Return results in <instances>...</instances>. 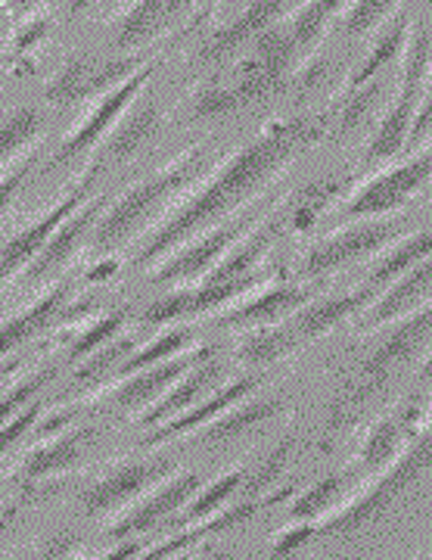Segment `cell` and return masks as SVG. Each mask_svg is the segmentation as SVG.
Segmentation results:
<instances>
[{
    "label": "cell",
    "instance_id": "cell-55",
    "mask_svg": "<svg viewBox=\"0 0 432 560\" xmlns=\"http://www.w3.org/2000/svg\"><path fill=\"white\" fill-rule=\"evenodd\" d=\"M72 548H75V536H66V533H62V536H54L50 541H44V545H40V555H44V558H69Z\"/></svg>",
    "mask_w": 432,
    "mask_h": 560
},
{
    "label": "cell",
    "instance_id": "cell-38",
    "mask_svg": "<svg viewBox=\"0 0 432 560\" xmlns=\"http://www.w3.org/2000/svg\"><path fill=\"white\" fill-rule=\"evenodd\" d=\"M40 125H44V116L35 106H22L16 113H10V119L0 125V165L13 160L22 147H28L40 131Z\"/></svg>",
    "mask_w": 432,
    "mask_h": 560
},
{
    "label": "cell",
    "instance_id": "cell-48",
    "mask_svg": "<svg viewBox=\"0 0 432 560\" xmlns=\"http://www.w3.org/2000/svg\"><path fill=\"white\" fill-rule=\"evenodd\" d=\"M290 452H293V442H280L275 452L268 458L261 460V467L256 470V477L249 480V492H261V489H271L275 480L283 474L287 460H290Z\"/></svg>",
    "mask_w": 432,
    "mask_h": 560
},
{
    "label": "cell",
    "instance_id": "cell-57",
    "mask_svg": "<svg viewBox=\"0 0 432 560\" xmlns=\"http://www.w3.org/2000/svg\"><path fill=\"white\" fill-rule=\"evenodd\" d=\"M16 517H20V508L16 504H0V536L16 523Z\"/></svg>",
    "mask_w": 432,
    "mask_h": 560
},
{
    "label": "cell",
    "instance_id": "cell-2",
    "mask_svg": "<svg viewBox=\"0 0 432 560\" xmlns=\"http://www.w3.org/2000/svg\"><path fill=\"white\" fill-rule=\"evenodd\" d=\"M206 165V147H194L187 150L180 160L172 165H165L162 172L150 175L147 180L135 184L121 200L113 202V209H103L94 228V246L97 249H109L121 243L128 234H135L143 221L153 215V209H159V202L168 200L172 194H177L180 187H187L190 180L197 178Z\"/></svg>",
    "mask_w": 432,
    "mask_h": 560
},
{
    "label": "cell",
    "instance_id": "cell-34",
    "mask_svg": "<svg viewBox=\"0 0 432 560\" xmlns=\"http://www.w3.org/2000/svg\"><path fill=\"white\" fill-rule=\"evenodd\" d=\"M405 66H401V94H420L423 81L430 75V20L411 22L405 38Z\"/></svg>",
    "mask_w": 432,
    "mask_h": 560
},
{
    "label": "cell",
    "instance_id": "cell-29",
    "mask_svg": "<svg viewBox=\"0 0 432 560\" xmlns=\"http://www.w3.org/2000/svg\"><path fill=\"white\" fill-rule=\"evenodd\" d=\"M339 7H342V0H302V3H295L293 10L287 13L290 16L287 25H290V35L295 40L299 60L315 54V47L327 35V25L334 22Z\"/></svg>",
    "mask_w": 432,
    "mask_h": 560
},
{
    "label": "cell",
    "instance_id": "cell-24",
    "mask_svg": "<svg viewBox=\"0 0 432 560\" xmlns=\"http://www.w3.org/2000/svg\"><path fill=\"white\" fill-rule=\"evenodd\" d=\"M308 300H312V293L302 287H271L256 300L243 302L240 308L218 318V324L221 327H256V324H268V320H280L283 315H293L295 308H302Z\"/></svg>",
    "mask_w": 432,
    "mask_h": 560
},
{
    "label": "cell",
    "instance_id": "cell-11",
    "mask_svg": "<svg viewBox=\"0 0 432 560\" xmlns=\"http://www.w3.org/2000/svg\"><path fill=\"white\" fill-rule=\"evenodd\" d=\"M209 355H215V349H212V346H199L194 352H184V355H177L175 352L172 359L156 361V364H150V368H140L135 374L121 377L118 386L109 389L106 401H109L113 408H121V411L143 408L147 401H153L156 396H162L187 368H194V364H199L202 359H209Z\"/></svg>",
    "mask_w": 432,
    "mask_h": 560
},
{
    "label": "cell",
    "instance_id": "cell-59",
    "mask_svg": "<svg viewBox=\"0 0 432 560\" xmlns=\"http://www.w3.org/2000/svg\"><path fill=\"white\" fill-rule=\"evenodd\" d=\"M94 3H97V0H69V3H66V13H69V20H79L81 13L91 10Z\"/></svg>",
    "mask_w": 432,
    "mask_h": 560
},
{
    "label": "cell",
    "instance_id": "cell-62",
    "mask_svg": "<svg viewBox=\"0 0 432 560\" xmlns=\"http://www.w3.org/2000/svg\"><path fill=\"white\" fill-rule=\"evenodd\" d=\"M215 3H218V0H209V7H215Z\"/></svg>",
    "mask_w": 432,
    "mask_h": 560
},
{
    "label": "cell",
    "instance_id": "cell-27",
    "mask_svg": "<svg viewBox=\"0 0 432 560\" xmlns=\"http://www.w3.org/2000/svg\"><path fill=\"white\" fill-rule=\"evenodd\" d=\"M91 440V430H66V433H57V440L44 442L38 445L28 458L22 460L20 467V480L32 482V480H44L50 474H59V470H69L72 464H79L81 448L84 442Z\"/></svg>",
    "mask_w": 432,
    "mask_h": 560
},
{
    "label": "cell",
    "instance_id": "cell-20",
    "mask_svg": "<svg viewBox=\"0 0 432 560\" xmlns=\"http://www.w3.org/2000/svg\"><path fill=\"white\" fill-rule=\"evenodd\" d=\"M66 300H69V283L62 280L57 287H50L40 300L32 302L25 312L3 320L0 324V359H7L10 352H16L20 346L35 340L54 320H59L62 308H66Z\"/></svg>",
    "mask_w": 432,
    "mask_h": 560
},
{
    "label": "cell",
    "instance_id": "cell-16",
    "mask_svg": "<svg viewBox=\"0 0 432 560\" xmlns=\"http://www.w3.org/2000/svg\"><path fill=\"white\" fill-rule=\"evenodd\" d=\"M246 228H249V219H243V215H234L231 221H221L218 228H209L194 246H187L184 253H177L175 259L165 261L156 275H153V280L165 283V280L197 278L206 268H212L218 256H224L246 234Z\"/></svg>",
    "mask_w": 432,
    "mask_h": 560
},
{
    "label": "cell",
    "instance_id": "cell-7",
    "mask_svg": "<svg viewBox=\"0 0 432 560\" xmlns=\"http://www.w3.org/2000/svg\"><path fill=\"white\" fill-rule=\"evenodd\" d=\"M430 143H423L417 156L401 162L393 172H383L380 178L367 180L352 200L346 202V215L349 219H371V215H386V212L401 209L413 194L423 190V184L430 180Z\"/></svg>",
    "mask_w": 432,
    "mask_h": 560
},
{
    "label": "cell",
    "instance_id": "cell-9",
    "mask_svg": "<svg viewBox=\"0 0 432 560\" xmlns=\"http://www.w3.org/2000/svg\"><path fill=\"white\" fill-rule=\"evenodd\" d=\"M295 3H302V0H249V7L236 20L215 28L209 38L202 40V47L197 50V62H202V66H221V62H227L249 40L256 38V35H261L268 25L283 20Z\"/></svg>",
    "mask_w": 432,
    "mask_h": 560
},
{
    "label": "cell",
    "instance_id": "cell-28",
    "mask_svg": "<svg viewBox=\"0 0 432 560\" xmlns=\"http://www.w3.org/2000/svg\"><path fill=\"white\" fill-rule=\"evenodd\" d=\"M299 334L293 330V324H256L253 330H246L240 342H236V359L253 368H265L275 361L287 359L299 346Z\"/></svg>",
    "mask_w": 432,
    "mask_h": 560
},
{
    "label": "cell",
    "instance_id": "cell-15",
    "mask_svg": "<svg viewBox=\"0 0 432 560\" xmlns=\"http://www.w3.org/2000/svg\"><path fill=\"white\" fill-rule=\"evenodd\" d=\"M168 470H172V460L159 458L150 460V464H125V467H118L113 470L109 477H103L100 482H94L84 495H81V504H84V511L87 514H109V511H116L121 508L125 501H131L135 495H140L147 486H153L162 477H168Z\"/></svg>",
    "mask_w": 432,
    "mask_h": 560
},
{
    "label": "cell",
    "instance_id": "cell-52",
    "mask_svg": "<svg viewBox=\"0 0 432 560\" xmlns=\"http://www.w3.org/2000/svg\"><path fill=\"white\" fill-rule=\"evenodd\" d=\"M299 523H302V526H295V529H283V533L277 536L275 555H290V551H295L299 545H305L312 536H317L315 523H305V521H299Z\"/></svg>",
    "mask_w": 432,
    "mask_h": 560
},
{
    "label": "cell",
    "instance_id": "cell-44",
    "mask_svg": "<svg viewBox=\"0 0 432 560\" xmlns=\"http://www.w3.org/2000/svg\"><path fill=\"white\" fill-rule=\"evenodd\" d=\"M54 377H57V368H40V371H35V374L22 377L20 383H13V386L0 396V423L13 418L20 408H25V405L35 399L47 383L54 381Z\"/></svg>",
    "mask_w": 432,
    "mask_h": 560
},
{
    "label": "cell",
    "instance_id": "cell-50",
    "mask_svg": "<svg viewBox=\"0 0 432 560\" xmlns=\"http://www.w3.org/2000/svg\"><path fill=\"white\" fill-rule=\"evenodd\" d=\"M32 165H35V156H28V160H22L16 168H10L3 178H0V215L7 212V206L16 200V194L22 190V184L28 178V172H32Z\"/></svg>",
    "mask_w": 432,
    "mask_h": 560
},
{
    "label": "cell",
    "instance_id": "cell-49",
    "mask_svg": "<svg viewBox=\"0 0 432 560\" xmlns=\"http://www.w3.org/2000/svg\"><path fill=\"white\" fill-rule=\"evenodd\" d=\"M47 32H50V20H47V16H35V20L22 22L20 32L13 35V47H10V54H13V57L28 54L32 47H38L40 40L47 38Z\"/></svg>",
    "mask_w": 432,
    "mask_h": 560
},
{
    "label": "cell",
    "instance_id": "cell-14",
    "mask_svg": "<svg viewBox=\"0 0 432 560\" xmlns=\"http://www.w3.org/2000/svg\"><path fill=\"white\" fill-rule=\"evenodd\" d=\"M199 489V477L197 474H177L168 482H162L159 489H153L147 499L135 504L121 521L109 529V536L116 539H135V536H143L150 533L153 526L165 521L168 514L180 511L187 501L194 499V492Z\"/></svg>",
    "mask_w": 432,
    "mask_h": 560
},
{
    "label": "cell",
    "instance_id": "cell-3",
    "mask_svg": "<svg viewBox=\"0 0 432 560\" xmlns=\"http://www.w3.org/2000/svg\"><path fill=\"white\" fill-rule=\"evenodd\" d=\"M246 47H249V54L240 62L234 84H227L240 106L265 101L275 91H280L287 75L293 72L295 60H299V50H295L287 20H277L275 25H268Z\"/></svg>",
    "mask_w": 432,
    "mask_h": 560
},
{
    "label": "cell",
    "instance_id": "cell-47",
    "mask_svg": "<svg viewBox=\"0 0 432 560\" xmlns=\"http://www.w3.org/2000/svg\"><path fill=\"white\" fill-rule=\"evenodd\" d=\"M38 415H40V401H32V405L20 408L13 418L0 423V455H3L7 448H13V445H16V442H20L32 427H35Z\"/></svg>",
    "mask_w": 432,
    "mask_h": 560
},
{
    "label": "cell",
    "instance_id": "cell-10",
    "mask_svg": "<svg viewBox=\"0 0 432 560\" xmlns=\"http://www.w3.org/2000/svg\"><path fill=\"white\" fill-rule=\"evenodd\" d=\"M138 66H143L138 57L106 62H94L91 57H75V60L66 62V69L47 84V101L69 106V103H79L84 97L103 94V91L116 88L118 81L128 79Z\"/></svg>",
    "mask_w": 432,
    "mask_h": 560
},
{
    "label": "cell",
    "instance_id": "cell-61",
    "mask_svg": "<svg viewBox=\"0 0 432 560\" xmlns=\"http://www.w3.org/2000/svg\"><path fill=\"white\" fill-rule=\"evenodd\" d=\"M20 364L22 361H16V359H0V383L7 381V377H13V374H16V371H20Z\"/></svg>",
    "mask_w": 432,
    "mask_h": 560
},
{
    "label": "cell",
    "instance_id": "cell-21",
    "mask_svg": "<svg viewBox=\"0 0 432 560\" xmlns=\"http://www.w3.org/2000/svg\"><path fill=\"white\" fill-rule=\"evenodd\" d=\"M380 290L374 287H358L352 293H342V296H330V300L320 302H305L302 308H295V324L293 330L299 334V340H315V337H324L327 330H334L336 324L349 320L352 315H358L361 308H367Z\"/></svg>",
    "mask_w": 432,
    "mask_h": 560
},
{
    "label": "cell",
    "instance_id": "cell-18",
    "mask_svg": "<svg viewBox=\"0 0 432 560\" xmlns=\"http://www.w3.org/2000/svg\"><path fill=\"white\" fill-rule=\"evenodd\" d=\"M430 308H420L408 320L395 324L393 334L380 342V349L364 364V383L376 386V383L386 381L398 364L411 361L417 355V349H423L427 340H430Z\"/></svg>",
    "mask_w": 432,
    "mask_h": 560
},
{
    "label": "cell",
    "instance_id": "cell-43",
    "mask_svg": "<svg viewBox=\"0 0 432 560\" xmlns=\"http://www.w3.org/2000/svg\"><path fill=\"white\" fill-rule=\"evenodd\" d=\"M243 482H246V474H243V470H231V474L218 477L215 482H209L206 489H199L197 501H190V508H187V521L197 523L202 521V517L221 511V504L231 499Z\"/></svg>",
    "mask_w": 432,
    "mask_h": 560
},
{
    "label": "cell",
    "instance_id": "cell-25",
    "mask_svg": "<svg viewBox=\"0 0 432 560\" xmlns=\"http://www.w3.org/2000/svg\"><path fill=\"white\" fill-rule=\"evenodd\" d=\"M277 234H280V219L261 221L253 234H246V241L240 237L234 243V253L218 261L215 268L202 278V283H212L215 287V283H227V280H236L243 278V275H249V271H256L258 261L265 259V253L277 241Z\"/></svg>",
    "mask_w": 432,
    "mask_h": 560
},
{
    "label": "cell",
    "instance_id": "cell-4",
    "mask_svg": "<svg viewBox=\"0 0 432 560\" xmlns=\"http://www.w3.org/2000/svg\"><path fill=\"white\" fill-rule=\"evenodd\" d=\"M427 464H430V440L420 436V442L411 445V452L398 460V464H393V470H386L361 499H354L349 508H342L330 521L320 523L317 533H352L358 526L376 521L408 489V482L417 480L420 470H427Z\"/></svg>",
    "mask_w": 432,
    "mask_h": 560
},
{
    "label": "cell",
    "instance_id": "cell-23",
    "mask_svg": "<svg viewBox=\"0 0 432 560\" xmlns=\"http://www.w3.org/2000/svg\"><path fill=\"white\" fill-rule=\"evenodd\" d=\"M121 116H125V119L118 121V128L113 125L116 131H109V138H106V143H103V153H100V162H97L100 168H103L106 162L131 160L140 147L156 135L159 106L153 101L135 103V106H128Z\"/></svg>",
    "mask_w": 432,
    "mask_h": 560
},
{
    "label": "cell",
    "instance_id": "cell-12",
    "mask_svg": "<svg viewBox=\"0 0 432 560\" xmlns=\"http://www.w3.org/2000/svg\"><path fill=\"white\" fill-rule=\"evenodd\" d=\"M106 202H109L106 194H100L94 200L87 197L72 215H66V219L59 221L57 228H54V234H50V237L44 241V246L38 249V256L22 268V271H25V280L35 283V280L47 278L50 271H57L59 265L79 249L81 241L87 237V231L97 224L100 212L106 209Z\"/></svg>",
    "mask_w": 432,
    "mask_h": 560
},
{
    "label": "cell",
    "instance_id": "cell-5",
    "mask_svg": "<svg viewBox=\"0 0 432 560\" xmlns=\"http://www.w3.org/2000/svg\"><path fill=\"white\" fill-rule=\"evenodd\" d=\"M153 66H147L143 62V69H135L131 75L125 81H118L116 88H109V91H103V97L100 103L81 119V125L69 135V138L59 143V150L54 153V160H50V168H59V165H66V162L79 160L84 156L94 143L106 138L109 131H113V125L118 121V116L131 106V103L138 101V94L147 88V81L153 79Z\"/></svg>",
    "mask_w": 432,
    "mask_h": 560
},
{
    "label": "cell",
    "instance_id": "cell-60",
    "mask_svg": "<svg viewBox=\"0 0 432 560\" xmlns=\"http://www.w3.org/2000/svg\"><path fill=\"white\" fill-rule=\"evenodd\" d=\"M40 0H10V13L20 20V16H25V13H32L35 7H38Z\"/></svg>",
    "mask_w": 432,
    "mask_h": 560
},
{
    "label": "cell",
    "instance_id": "cell-37",
    "mask_svg": "<svg viewBox=\"0 0 432 560\" xmlns=\"http://www.w3.org/2000/svg\"><path fill=\"white\" fill-rule=\"evenodd\" d=\"M339 190H342V180L339 178L317 180L312 187H305V190L290 202V224H293V231H308L317 221V215L327 209V202L334 200Z\"/></svg>",
    "mask_w": 432,
    "mask_h": 560
},
{
    "label": "cell",
    "instance_id": "cell-13",
    "mask_svg": "<svg viewBox=\"0 0 432 560\" xmlns=\"http://www.w3.org/2000/svg\"><path fill=\"white\" fill-rule=\"evenodd\" d=\"M194 7V0H135L125 16L116 22L113 32V47L128 54L147 47L156 38H162L177 20H184V13Z\"/></svg>",
    "mask_w": 432,
    "mask_h": 560
},
{
    "label": "cell",
    "instance_id": "cell-53",
    "mask_svg": "<svg viewBox=\"0 0 432 560\" xmlns=\"http://www.w3.org/2000/svg\"><path fill=\"white\" fill-rule=\"evenodd\" d=\"M75 418H79V408H75V405H72V408H59L54 415H47L40 423L35 420V423H38V427H35V436H38V440H50V436L62 433Z\"/></svg>",
    "mask_w": 432,
    "mask_h": 560
},
{
    "label": "cell",
    "instance_id": "cell-22",
    "mask_svg": "<svg viewBox=\"0 0 432 560\" xmlns=\"http://www.w3.org/2000/svg\"><path fill=\"white\" fill-rule=\"evenodd\" d=\"M218 377H221V368H218V361L212 359V355L202 359L199 364H194V368H187V371L162 393V399L140 418V423H143V427H156V423H162L165 418H172L177 411L190 408L194 401L202 399V396L215 386Z\"/></svg>",
    "mask_w": 432,
    "mask_h": 560
},
{
    "label": "cell",
    "instance_id": "cell-51",
    "mask_svg": "<svg viewBox=\"0 0 432 560\" xmlns=\"http://www.w3.org/2000/svg\"><path fill=\"white\" fill-rule=\"evenodd\" d=\"M430 138V94L423 91V97H420V109L413 106V116H411V128H408V147H423Z\"/></svg>",
    "mask_w": 432,
    "mask_h": 560
},
{
    "label": "cell",
    "instance_id": "cell-41",
    "mask_svg": "<svg viewBox=\"0 0 432 560\" xmlns=\"http://www.w3.org/2000/svg\"><path fill=\"white\" fill-rule=\"evenodd\" d=\"M398 440H401V423L398 420L383 418L380 423H374L367 440H364V448H361V464L367 470L386 467L395 452H398Z\"/></svg>",
    "mask_w": 432,
    "mask_h": 560
},
{
    "label": "cell",
    "instance_id": "cell-46",
    "mask_svg": "<svg viewBox=\"0 0 432 560\" xmlns=\"http://www.w3.org/2000/svg\"><path fill=\"white\" fill-rule=\"evenodd\" d=\"M128 320V308H121V312H113V315H106V318H100L97 324H91L84 334H81L79 340L72 342V349H69V359L81 361L87 359L94 349H100L103 342H109L116 337L118 330H121V324Z\"/></svg>",
    "mask_w": 432,
    "mask_h": 560
},
{
    "label": "cell",
    "instance_id": "cell-26",
    "mask_svg": "<svg viewBox=\"0 0 432 560\" xmlns=\"http://www.w3.org/2000/svg\"><path fill=\"white\" fill-rule=\"evenodd\" d=\"M280 411H283V401L280 399H253V401H246V405H240V401H236V405L224 408L221 415H215V418L202 423L199 440L209 442V445L236 440V436H243L246 430L258 427L261 420L277 418Z\"/></svg>",
    "mask_w": 432,
    "mask_h": 560
},
{
    "label": "cell",
    "instance_id": "cell-1",
    "mask_svg": "<svg viewBox=\"0 0 432 560\" xmlns=\"http://www.w3.org/2000/svg\"><path fill=\"white\" fill-rule=\"evenodd\" d=\"M320 131H324V121L308 119V116L271 121L253 143L236 150L234 156L221 165V172H215V178L209 180L194 200L180 206L175 215L140 246L138 265H150L180 241L212 228L215 221L231 219V212L240 202L253 200L258 187L268 184L277 172H283V165L295 160L299 153H305L320 138Z\"/></svg>",
    "mask_w": 432,
    "mask_h": 560
},
{
    "label": "cell",
    "instance_id": "cell-33",
    "mask_svg": "<svg viewBox=\"0 0 432 560\" xmlns=\"http://www.w3.org/2000/svg\"><path fill=\"white\" fill-rule=\"evenodd\" d=\"M258 511L256 501H246V504H236V508H227V511H215V514H209V521L202 517L206 523H199V526H190L187 533H180L175 539H168L165 545H156V548H143V555L140 558H168V555H177L184 545H194L202 536H209V533H221V529H231L236 523L249 521L253 514Z\"/></svg>",
    "mask_w": 432,
    "mask_h": 560
},
{
    "label": "cell",
    "instance_id": "cell-40",
    "mask_svg": "<svg viewBox=\"0 0 432 560\" xmlns=\"http://www.w3.org/2000/svg\"><path fill=\"white\" fill-rule=\"evenodd\" d=\"M342 492H346L342 477H327V480H320L317 486H312V489H305V492L293 501L290 514H293L295 521H315L320 514L334 511L336 501L342 499Z\"/></svg>",
    "mask_w": 432,
    "mask_h": 560
},
{
    "label": "cell",
    "instance_id": "cell-45",
    "mask_svg": "<svg viewBox=\"0 0 432 560\" xmlns=\"http://www.w3.org/2000/svg\"><path fill=\"white\" fill-rule=\"evenodd\" d=\"M236 109H240V103H236L227 84H202V88H197V94L190 97V113L197 119H224Z\"/></svg>",
    "mask_w": 432,
    "mask_h": 560
},
{
    "label": "cell",
    "instance_id": "cell-35",
    "mask_svg": "<svg viewBox=\"0 0 432 560\" xmlns=\"http://www.w3.org/2000/svg\"><path fill=\"white\" fill-rule=\"evenodd\" d=\"M194 340V327H175V330H168V334H162L156 340L150 342L147 349H140V352H131L125 361H118L116 371L109 374V377H128V374H135L140 368H150V364H156V361L172 359L175 352H180L187 342Z\"/></svg>",
    "mask_w": 432,
    "mask_h": 560
},
{
    "label": "cell",
    "instance_id": "cell-58",
    "mask_svg": "<svg viewBox=\"0 0 432 560\" xmlns=\"http://www.w3.org/2000/svg\"><path fill=\"white\" fill-rule=\"evenodd\" d=\"M116 271H118L116 261L106 259V261H103V265H100V268H94V271L87 275V280H91V283H100V280H106V278H109V275H116Z\"/></svg>",
    "mask_w": 432,
    "mask_h": 560
},
{
    "label": "cell",
    "instance_id": "cell-32",
    "mask_svg": "<svg viewBox=\"0 0 432 560\" xmlns=\"http://www.w3.org/2000/svg\"><path fill=\"white\" fill-rule=\"evenodd\" d=\"M430 231H420V234H411V237H405V241L393 246L383 259L376 261L374 268H371V275H367V287H374V290H383L389 280H395L398 275H405L408 268H413L417 261L430 259Z\"/></svg>",
    "mask_w": 432,
    "mask_h": 560
},
{
    "label": "cell",
    "instance_id": "cell-36",
    "mask_svg": "<svg viewBox=\"0 0 432 560\" xmlns=\"http://www.w3.org/2000/svg\"><path fill=\"white\" fill-rule=\"evenodd\" d=\"M383 97V81L371 79L364 81V84H358L349 91V97L342 103V113H339V128H336V135L342 138V135H354V131H361L367 121L374 119V109L376 103Z\"/></svg>",
    "mask_w": 432,
    "mask_h": 560
},
{
    "label": "cell",
    "instance_id": "cell-39",
    "mask_svg": "<svg viewBox=\"0 0 432 560\" xmlns=\"http://www.w3.org/2000/svg\"><path fill=\"white\" fill-rule=\"evenodd\" d=\"M135 346H138V340H131V337L116 342H103L100 352L94 349L87 359H81L84 364H79V371H75V383H97L103 377H109L116 371L118 361H125L135 352Z\"/></svg>",
    "mask_w": 432,
    "mask_h": 560
},
{
    "label": "cell",
    "instance_id": "cell-42",
    "mask_svg": "<svg viewBox=\"0 0 432 560\" xmlns=\"http://www.w3.org/2000/svg\"><path fill=\"white\" fill-rule=\"evenodd\" d=\"M395 7H398V0H354L342 16L346 38H364L367 32H374L376 25L389 20Z\"/></svg>",
    "mask_w": 432,
    "mask_h": 560
},
{
    "label": "cell",
    "instance_id": "cell-30",
    "mask_svg": "<svg viewBox=\"0 0 432 560\" xmlns=\"http://www.w3.org/2000/svg\"><path fill=\"white\" fill-rule=\"evenodd\" d=\"M408 28H411L408 13H395L393 20L383 25L380 38L374 40V50H371V54L364 57V62H361V66L352 72V79H349V91L358 88V84H364V81L376 79L386 66H393V62L401 57V50H405V38H408Z\"/></svg>",
    "mask_w": 432,
    "mask_h": 560
},
{
    "label": "cell",
    "instance_id": "cell-54",
    "mask_svg": "<svg viewBox=\"0 0 432 560\" xmlns=\"http://www.w3.org/2000/svg\"><path fill=\"white\" fill-rule=\"evenodd\" d=\"M327 72H330V62H327V60H312L308 66H302V72L295 75V84H299L302 91H308V88L320 84Z\"/></svg>",
    "mask_w": 432,
    "mask_h": 560
},
{
    "label": "cell",
    "instance_id": "cell-31",
    "mask_svg": "<svg viewBox=\"0 0 432 560\" xmlns=\"http://www.w3.org/2000/svg\"><path fill=\"white\" fill-rule=\"evenodd\" d=\"M413 106H417V94H398L395 106L386 113V119L380 121L374 140L367 147V162H383L398 156L405 150L408 140V128H411Z\"/></svg>",
    "mask_w": 432,
    "mask_h": 560
},
{
    "label": "cell",
    "instance_id": "cell-8",
    "mask_svg": "<svg viewBox=\"0 0 432 560\" xmlns=\"http://www.w3.org/2000/svg\"><path fill=\"white\" fill-rule=\"evenodd\" d=\"M97 175H100V165H91V168L81 175V180L75 184V190H72L69 197H62V200H59L54 209H47L38 221H32V224H28L25 231H20L13 241H7V246L0 249V283L13 278L16 271H22L28 261L38 256V249L44 246V241L54 234V228H57L59 221L66 219V215H72L81 202L91 197Z\"/></svg>",
    "mask_w": 432,
    "mask_h": 560
},
{
    "label": "cell",
    "instance_id": "cell-17",
    "mask_svg": "<svg viewBox=\"0 0 432 560\" xmlns=\"http://www.w3.org/2000/svg\"><path fill=\"white\" fill-rule=\"evenodd\" d=\"M430 278L432 268L430 261H417L413 268H408L405 275H398L395 280L386 283V293L380 290L371 302V308L361 318V330H374L380 324L398 320L405 312H413L417 302H423L430 296Z\"/></svg>",
    "mask_w": 432,
    "mask_h": 560
},
{
    "label": "cell",
    "instance_id": "cell-6",
    "mask_svg": "<svg viewBox=\"0 0 432 560\" xmlns=\"http://www.w3.org/2000/svg\"><path fill=\"white\" fill-rule=\"evenodd\" d=\"M401 231H405V221L401 219H376V215L364 221L358 219L349 228H342V231H336V234L317 243L315 249L305 256V268L302 271L308 278H320V275L336 271L342 265H352L354 259L371 256L374 249L395 241Z\"/></svg>",
    "mask_w": 432,
    "mask_h": 560
},
{
    "label": "cell",
    "instance_id": "cell-56",
    "mask_svg": "<svg viewBox=\"0 0 432 560\" xmlns=\"http://www.w3.org/2000/svg\"><path fill=\"white\" fill-rule=\"evenodd\" d=\"M143 555V539H135L131 545H118L113 551H106V558H140Z\"/></svg>",
    "mask_w": 432,
    "mask_h": 560
},
{
    "label": "cell",
    "instance_id": "cell-19",
    "mask_svg": "<svg viewBox=\"0 0 432 560\" xmlns=\"http://www.w3.org/2000/svg\"><path fill=\"white\" fill-rule=\"evenodd\" d=\"M258 386L256 374H246V377H240V381L227 383V386H221L212 399H206L202 405H190V408H184V411H177L172 418H165L162 423H156V430L143 440V445H162V442L177 440V436H184V433H190V430H197L202 427L206 420H212L215 415H221L224 408H231L236 401H243L253 389Z\"/></svg>",
    "mask_w": 432,
    "mask_h": 560
}]
</instances>
